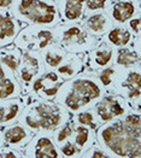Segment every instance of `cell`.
<instances>
[{
    "label": "cell",
    "mask_w": 141,
    "mask_h": 158,
    "mask_svg": "<svg viewBox=\"0 0 141 158\" xmlns=\"http://www.w3.org/2000/svg\"><path fill=\"white\" fill-rule=\"evenodd\" d=\"M5 145V140H4V134H2V129L0 128V147Z\"/></svg>",
    "instance_id": "cell-32"
},
{
    "label": "cell",
    "mask_w": 141,
    "mask_h": 158,
    "mask_svg": "<svg viewBox=\"0 0 141 158\" xmlns=\"http://www.w3.org/2000/svg\"><path fill=\"white\" fill-rule=\"evenodd\" d=\"M52 1H54V2H57V1H58V0H52Z\"/></svg>",
    "instance_id": "cell-33"
},
{
    "label": "cell",
    "mask_w": 141,
    "mask_h": 158,
    "mask_svg": "<svg viewBox=\"0 0 141 158\" xmlns=\"http://www.w3.org/2000/svg\"><path fill=\"white\" fill-rule=\"evenodd\" d=\"M54 41L58 42L68 53L85 54L93 50L99 39L90 35L81 23H60L52 28Z\"/></svg>",
    "instance_id": "cell-5"
},
{
    "label": "cell",
    "mask_w": 141,
    "mask_h": 158,
    "mask_svg": "<svg viewBox=\"0 0 141 158\" xmlns=\"http://www.w3.org/2000/svg\"><path fill=\"white\" fill-rule=\"evenodd\" d=\"M19 23L54 28L60 24L58 6L52 0H13L9 9Z\"/></svg>",
    "instance_id": "cell-4"
},
{
    "label": "cell",
    "mask_w": 141,
    "mask_h": 158,
    "mask_svg": "<svg viewBox=\"0 0 141 158\" xmlns=\"http://www.w3.org/2000/svg\"><path fill=\"white\" fill-rule=\"evenodd\" d=\"M80 23L90 35H93L98 39L103 38L104 35L115 26L114 21L110 18V16L107 15L106 11L89 13V15L85 16Z\"/></svg>",
    "instance_id": "cell-15"
},
{
    "label": "cell",
    "mask_w": 141,
    "mask_h": 158,
    "mask_svg": "<svg viewBox=\"0 0 141 158\" xmlns=\"http://www.w3.org/2000/svg\"><path fill=\"white\" fill-rule=\"evenodd\" d=\"M24 157L23 151L16 150L7 145H2L0 147V158H22Z\"/></svg>",
    "instance_id": "cell-29"
},
{
    "label": "cell",
    "mask_w": 141,
    "mask_h": 158,
    "mask_svg": "<svg viewBox=\"0 0 141 158\" xmlns=\"http://www.w3.org/2000/svg\"><path fill=\"white\" fill-rule=\"evenodd\" d=\"M1 129L4 134L5 145L13 147L16 150H21V151H23V148L26 147V145L30 141V139L34 135V133L30 132L26 126H23L18 121Z\"/></svg>",
    "instance_id": "cell-16"
},
{
    "label": "cell",
    "mask_w": 141,
    "mask_h": 158,
    "mask_svg": "<svg viewBox=\"0 0 141 158\" xmlns=\"http://www.w3.org/2000/svg\"><path fill=\"white\" fill-rule=\"evenodd\" d=\"M64 81L65 80L56 70H46L44 74L34 80L27 94L33 98L54 100Z\"/></svg>",
    "instance_id": "cell-10"
},
{
    "label": "cell",
    "mask_w": 141,
    "mask_h": 158,
    "mask_svg": "<svg viewBox=\"0 0 141 158\" xmlns=\"http://www.w3.org/2000/svg\"><path fill=\"white\" fill-rule=\"evenodd\" d=\"M115 0H86L85 2V16L94 12L107 11Z\"/></svg>",
    "instance_id": "cell-27"
},
{
    "label": "cell",
    "mask_w": 141,
    "mask_h": 158,
    "mask_svg": "<svg viewBox=\"0 0 141 158\" xmlns=\"http://www.w3.org/2000/svg\"><path fill=\"white\" fill-rule=\"evenodd\" d=\"M54 70L64 80L73 79L77 75L85 73V70H86L85 57H83V54L68 53L65 56L64 60L62 62V64Z\"/></svg>",
    "instance_id": "cell-22"
},
{
    "label": "cell",
    "mask_w": 141,
    "mask_h": 158,
    "mask_svg": "<svg viewBox=\"0 0 141 158\" xmlns=\"http://www.w3.org/2000/svg\"><path fill=\"white\" fill-rule=\"evenodd\" d=\"M140 116V110L133 109L124 117L103 123L95 129V141L109 157H141Z\"/></svg>",
    "instance_id": "cell-1"
},
{
    "label": "cell",
    "mask_w": 141,
    "mask_h": 158,
    "mask_svg": "<svg viewBox=\"0 0 141 158\" xmlns=\"http://www.w3.org/2000/svg\"><path fill=\"white\" fill-rule=\"evenodd\" d=\"M126 26L135 38H140V15H136L133 18H130L126 23Z\"/></svg>",
    "instance_id": "cell-30"
},
{
    "label": "cell",
    "mask_w": 141,
    "mask_h": 158,
    "mask_svg": "<svg viewBox=\"0 0 141 158\" xmlns=\"http://www.w3.org/2000/svg\"><path fill=\"white\" fill-rule=\"evenodd\" d=\"M54 41L52 28L41 26H27L19 30L13 45L21 51L40 52L47 45Z\"/></svg>",
    "instance_id": "cell-6"
},
{
    "label": "cell",
    "mask_w": 141,
    "mask_h": 158,
    "mask_svg": "<svg viewBox=\"0 0 141 158\" xmlns=\"http://www.w3.org/2000/svg\"><path fill=\"white\" fill-rule=\"evenodd\" d=\"M106 12L115 26H123L134 16L140 15V0H115Z\"/></svg>",
    "instance_id": "cell-14"
},
{
    "label": "cell",
    "mask_w": 141,
    "mask_h": 158,
    "mask_svg": "<svg viewBox=\"0 0 141 158\" xmlns=\"http://www.w3.org/2000/svg\"><path fill=\"white\" fill-rule=\"evenodd\" d=\"M81 157H86V158H107V153L104 151L103 148L100 147V146L97 144V141H95V144L89 147L86 152H83L82 155H81Z\"/></svg>",
    "instance_id": "cell-28"
},
{
    "label": "cell",
    "mask_w": 141,
    "mask_h": 158,
    "mask_svg": "<svg viewBox=\"0 0 141 158\" xmlns=\"http://www.w3.org/2000/svg\"><path fill=\"white\" fill-rule=\"evenodd\" d=\"M100 124L124 117L133 110L131 105L119 94L105 92L104 95L93 106Z\"/></svg>",
    "instance_id": "cell-7"
},
{
    "label": "cell",
    "mask_w": 141,
    "mask_h": 158,
    "mask_svg": "<svg viewBox=\"0 0 141 158\" xmlns=\"http://www.w3.org/2000/svg\"><path fill=\"white\" fill-rule=\"evenodd\" d=\"M123 69L124 68H121L116 64H111V65L103 68V69H100L95 73H92V74L95 76V79L98 80L99 85L103 87L105 92H112V89L119 79Z\"/></svg>",
    "instance_id": "cell-25"
},
{
    "label": "cell",
    "mask_w": 141,
    "mask_h": 158,
    "mask_svg": "<svg viewBox=\"0 0 141 158\" xmlns=\"http://www.w3.org/2000/svg\"><path fill=\"white\" fill-rule=\"evenodd\" d=\"M68 52L56 41L47 45L40 51V56L46 70H54L62 64Z\"/></svg>",
    "instance_id": "cell-23"
},
{
    "label": "cell",
    "mask_w": 141,
    "mask_h": 158,
    "mask_svg": "<svg viewBox=\"0 0 141 158\" xmlns=\"http://www.w3.org/2000/svg\"><path fill=\"white\" fill-rule=\"evenodd\" d=\"M23 94L21 83L15 73L0 60V100L17 98Z\"/></svg>",
    "instance_id": "cell-17"
},
{
    "label": "cell",
    "mask_w": 141,
    "mask_h": 158,
    "mask_svg": "<svg viewBox=\"0 0 141 158\" xmlns=\"http://www.w3.org/2000/svg\"><path fill=\"white\" fill-rule=\"evenodd\" d=\"M71 118V114L63 105L54 100H45L33 98L29 95V100L24 106L18 122L27 128L36 133L52 134Z\"/></svg>",
    "instance_id": "cell-2"
},
{
    "label": "cell",
    "mask_w": 141,
    "mask_h": 158,
    "mask_svg": "<svg viewBox=\"0 0 141 158\" xmlns=\"http://www.w3.org/2000/svg\"><path fill=\"white\" fill-rule=\"evenodd\" d=\"M116 47L111 46L103 39L99 40L97 46L90 50L89 52L85 53V66L92 73H95L103 68L114 64L116 57Z\"/></svg>",
    "instance_id": "cell-12"
},
{
    "label": "cell",
    "mask_w": 141,
    "mask_h": 158,
    "mask_svg": "<svg viewBox=\"0 0 141 158\" xmlns=\"http://www.w3.org/2000/svg\"><path fill=\"white\" fill-rule=\"evenodd\" d=\"M26 158H60L63 157L56 145L52 134L36 133L23 148Z\"/></svg>",
    "instance_id": "cell-11"
},
{
    "label": "cell",
    "mask_w": 141,
    "mask_h": 158,
    "mask_svg": "<svg viewBox=\"0 0 141 158\" xmlns=\"http://www.w3.org/2000/svg\"><path fill=\"white\" fill-rule=\"evenodd\" d=\"M12 2L13 0H0V10H9Z\"/></svg>",
    "instance_id": "cell-31"
},
{
    "label": "cell",
    "mask_w": 141,
    "mask_h": 158,
    "mask_svg": "<svg viewBox=\"0 0 141 158\" xmlns=\"http://www.w3.org/2000/svg\"><path fill=\"white\" fill-rule=\"evenodd\" d=\"M114 64L124 69L140 65V38L129 46L117 48Z\"/></svg>",
    "instance_id": "cell-21"
},
{
    "label": "cell",
    "mask_w": 141,
    "mask_h": 158,
    "mask_svg": "<svg viewBox=\"0 0 141 158\" xmlns=\"http://www.w3.org/2000/svg\"><path fill=\"white\" fill-rule=\"evenodd\" d=\"M68 141L73 143L78 150V157L95 144V129L82 126L73 121V132Z\"/></svg>",
    "instance_id": "cell-20"
},
{
    "label": "cell",
    "mask_w": 141,
    "mask_h": 158,
    "mask_svg": "<svg viewBox=\"0 0 141 158\" xmlns=\"http://www.w3.org/2000/svg\"><path fill=\"white\" fill-rule=\"evenodd\" d=\"M112 93L122 95L133 109L140 110L141 97V74L140 65L123 69L119 79L115 85Z\"/></svg>",
    "instance_id": "cell-8"
},
{
    "label": "cell",
    "mask_w": 141,
    "mask_h": 158,
    "mask_svg": "<svg viewBox=\"0 0 141 158\" xmlns=\"http://www.w3.org/2000/svg\"><path fill=\"white\" fill-rule=\"evenodd\" d=\"M46 71L42 63L40 52L36 51H22L21 60L16 70V77L22 86L23 94H27L34 80Z\"/></svg>",
    "instance_id": "cell-9"
},
{
    "label": "cell",
    "mask_w": 141,
    "mask_h": 158,
    "mask_svg": "<svg viewBox=\"0 0 141 158\" xmlns=\"http://www.w3.org/2000/svg\"><path fill=\"white\" fill-rule=\"evenodd\" d=\"M103 38L104 41H106L107 44H110L111 46H114L116 48L129 46V45L134 44V41L136 39H139L133 35V33L127 28L126 24L114 26V28L110 29Z\"/></svg>",
    "instance_id": "cell-24"
},
{
    "label": "cell",
    "mask_w": 141,
    "mask_h": 158,
    "mask_svg": "<svg viewBox=\"0 0 141 158\" xmlns=\"http://www.w3.org/2000/svg\"><path fill=\"white\" fill-rule=\"evenodd\" d=\"M71 121H74L75 123H78V124H82V126H87V127L93 128V129H97L100 126V122H99L98 116H97L93 107L82 110V111L76 112V114H73Z\"/></svg>",
    "instance_id": "cell-26"
},
{
    "label": "cell",
    "mask_w": 141,
    "mask_h": 158,
    "mask_svg": "<svg viewBox=\"0 0 141 158\" xmlns=\"http://www.w3.org/2000/svg\"><path fill=\"white\" fill-rule=\"evenodd\" d=\"M86 0H58L56 4L60 15V23H80L85 17Z\"/></svg>",
    "instance_id": "cell-19"
},
{
    "label": "cell",
    "mask_w": 141,
    "mask_h": 158,
    "mask_svg": "<svg viewBox=\"0 0 141 158\" xmlns=\"http://www.w3.org/2000/svg\"><path fill=\"white\" fill-rule=\"evenodd\" d=\"M104 93V88L93 74L82 73L73 79L65 80L54 98V102L63 105L73 115L93 107Z\"/></svg>",
    "instance_id": "cell-3"
},
{
    "label": "cell",
    "mask_w": 141,
    "mask_h": 158,
    "mask_svg": "<svg viewBox=\"0 0 141 158\" xmlns=\"http://www.w3.org/2000/svg\"><path fill=\"white\" fill-rule=\"evenodd\" d=\"M21 29L22 23L13 17L10 10H0V48L12 45Z\"/></svg>",
    "instance_id": "cell-18"
},
{
    "label": "cell",
    "mask_w": 141,
    "mask_h": 158,
    "mask_svg": "<svg viewBox=\"0 0 141 158\" xmlns=\"http://www.w3.org/2000/svg\"><path fill=\"white\" fill-rule=\"evenodd\" d=\"M29 100L28 94H22L17 98L0 100V128L17 122L24 106Z\"/></svg>",
    "instance_id": "cell-13"
}]
</instances>
